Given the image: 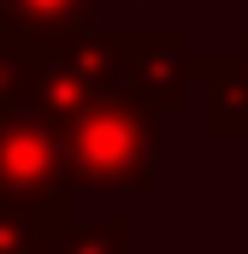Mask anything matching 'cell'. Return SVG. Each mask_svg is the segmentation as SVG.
I'll return each instance as SVG.
<instances>
[{
	"instance_id": "cell-1",
	"label": "cell",
	"mask_w": 248,
	"mask_h": 254,
	"mask_svg": "<svg viewBox=\"0 0 248 254\" xmlns=\"http://www.w3.org/2000/svg\"><path fill=\"white\" fill-rule=\"evenodd\" d=\"M65 142V184L77 190H154L160 172V113L130 101L124 89L83 107L71 125H60Z\"/></svg>"
},
{
	"instance_id": "cell-2",
	"label": "cell",
	"mask_w": 248,
	"mask_h": 254,
	"mask_svg": "<svg viewBox=\"0 0 248 254\" xmlns=\"http://www.w3.org/2000/svg\"><path fill=\"white\" fill-rule=\"evenodd\" d=\"M119 89V30H77L65 42L30 48V89L24 107L48 125H71L83 107Z\"/></svg>"
},
{
	"instance_id": "cell-3",
	"label": "cell",
	"mask_w": 248,
	"mask_h": 254,
	"mask_svg": "<svg viewBox=\"0 0 248 254\" xmlns=\"http://www.w3.org/2000/svg\"><path fill=\"white\" fill-rule=\"evenodd\" d=\"M0 201L18 207H48V201H77L65 184V142L60 125H48L30 107L0 113Z\"/></svg>"
},
{
	"instance_id": "cell-4",
	"label": "cell",
	"mask_w": 248,
	"mask_h": 254,
	"mask_svg": "<svg viewBox=\"0 0 248 254\" xmlns=\"http://www.w3.org/2000/svg\"><path fill=\"white\" fill-rule=\"evenodd\" d=\"M189 54L184 30L178 24H136V30H119V89L130 101H142L148 113H166L178 107L189 89Z\"/></svg>"
},
{
	"instance_id": "cell-5",
	"label": "cell",
	"mask_w": 248,
	"mask_h": 254,
	"mask_svg": "<svg viewBox=\"0 0 248 254\" xmlns=\"http://www.w3.org/2000/svg\"><path fill=\"white\" fill-rule=\"evenodd\" d=\"M95 6L101 0H6L0 36L30 54V48H48V42L77 36V30H95Z\"/></svg>"
},
{
	"instance_id": "cell-6",
	"label": "cell",
	"mask_w": 248,
	"mask_h": 254,
	"mask_svg": "<svg viewBox=\"0 0 248 254\" xmlns=\"http://www.w3.org/2000/svg\"><path fill=\"white\" fill-rule=\"evenodd\" d=\"M189 83H207V125L225 142H248V65L237 54L195 60Z\"/></svg>"
},
{
	"instance_id": "cell-7",
	"label": "cell",
	"mask_w": 248,
	"mask_h": 254,
	"mask_svg": "<svg viewBox=\"0 0 248 254\" xmlns=\"http://www.w3.org/2000/svg\"><path fill=\"white\" fill-rule=\"evenodd\" d=\"M71 225H77V201H48V207L0 201V254H54Z\"/></svg>"
},
{
	"instance_id": "cell-8",
	"label": "cell",
	"mask_w": 248,
	"mask_h": 254,
	"mask_svg": "<svg viewBox=\"0 0 248 254\" xmlns=\"http://www.w3.org/2000/svg\"><path fill=\"white\" fill-rule=\"evenodd\" d=\"M54 254H130V219L107 213L95 225H71Z\"/></svg>"
},
{
	"instance_id": "cell-9",
	"label": "cell",
	"mask_w": 248,
	"mask_h": 254,
	"mask_svg": "<svg viewBox=\"0 0 248 254\" xmlns=\"http://www.w3.org/2000/svg\"><path fill=\"white\" fill-rule=\"evenodd\" d=\"M24 89H30V54L0 36V113L24 107Z\"/></svg>"
},
{
	"instance_id": "cell-10",
	"label": "cell",
	"mask_w": 248,
	"mask_h": 254,
	"mask_svg": "<svg viewBox=\"0 0 248 254\" xmlns=\"http://www.w3.org/2000/svg\"><path fill=\"white\" fill-rule=\"evenodd\" d=\"M231 54H237V60L248 65V24H243V30H237V48H231Z\"/></svg>"
},
{
	"instance_id": "cell-11",
	"label": "cell",
	"mask_w": 248,
	"mask_h": 254,
	"mask_svg": "<svg viewBox=\"0 0 248 254\" xmlns=\"http://www.w3.org/2000/svg\"><path fill=\"white\" fill-rule=\"evenodd\" d=\"M0 24H6V0H0Z\"/></svg>"
},
{
	"instance_id": "cell-12",
	"label": "cell",
	"mask_w": 248,
	"mask_h": 254,
	"mask_svg": "<svg viewBox=\"0 0 248 254\" xmlns=\"http://www.w3.org/2000/svg\"><path fill=\"white\" fill-rule=\"evenodd\" d=\"M195 6H201V0H195Z\"/></svg>"
}]
</instances>
